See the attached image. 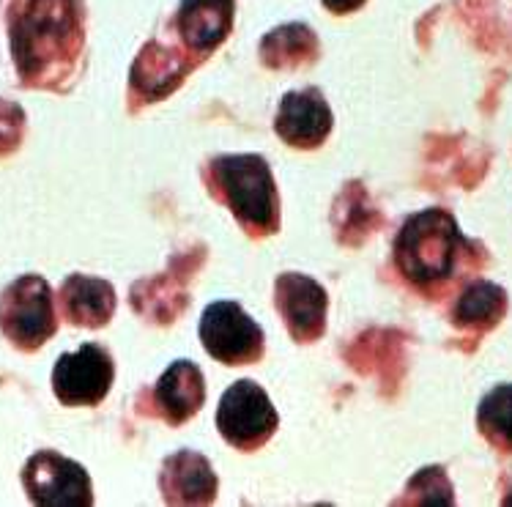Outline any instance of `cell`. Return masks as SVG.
Returning <instances> with one entry per match:
<instances>
[{
  "instance_id": "obj_1",
  "label": "cell",
  "mask_w": 512,
  "mask_h": 507,
  "mask_svg": "<svg viewBox=\"0 0 512 507\" xmlns=\"http://www.w3.org/2000/svg\"><path fill=\"white\" fill-rule=\"evenodd\" d=\"M11 50L25 83L50 85L69 72L83 47V14L77 0H14Z\"/></svg>"
},
{
  "instance_id": "obj_2",
  "label": "cell",
  "mask_w": 512,
  "mask_h": 507,
  "mask_svg": "<svg viewBox=\"0 0 512 507\" xmlns=\"http://www.w3.org/2000/svg\"><path fill=\"white\" fill-rule=\"evenodd\" d=\"M466 247V239L460 236L458 222L444 209H428L414 214L403 225V231L395 244L400 272L417 283L430 286L439 283L455 272L460 250Z\"/></svg>"
},
{
  "instance_id": "obj_3",
  "label": "cell",
  "mask_w": 512,
  "mask_h": 507,
  "mask_svg": "<svg viewBox=\"0 0 512 507\" xmlns=\"http://www.w3.org/2000/svg\"><path fill=\"white\" fill-rule=\"evenodd\" d=\"M214 176L241 225L258 233H272L277 228V187L266 159L258 154L220 157Z\"/></svg>"
},
{
  "instance_id": "obj_4",
  "label": "cell",
  "mask_w": 512,
  "mask_h": 507,
  "mask_svg": "<svg viewBox=\"0 0 512 507\" xmlns=\"http://www.w3.org/2000/svg\"><path fill=\"white\" fill-rule=\"evenodd\" d=\"M0 329L20 349H39L55 332V307L50 286L28 275L11 283L0 296Z\"/></svg>"
},
{
  "instance_id": "obj_5",
  "label": "cell",
  "mask_w": 512,
  "mask_h": 507,
  "mask_svg": "<svg viewBox=\"0 0 512 507\" xmlns=\"http://www.w3.org/2000/svg\"><path fill=\"white\" fill-rule=\"evenodd\" d=\"M277 412L255 381H236L220 401L217 428L225 442L239 450H255L277 431Z\"/></svg>"
},
{
  "instance_id": "obj_6",
  "label": "cell",
  "mask_w": 512,
  "mask_h": 507,
  "mask_svg": "<svg viewBox=\"0 0 512 507\" xmlns=\"http://www.w3.org/2000/svg\"><path fill=\"white\" fill-rule=\"evenodd\" d=\"M203 349L225 365H247L263 354V329L236 302L206 307L200 321Z\"/></svg>"
},
{
  "instance_id": "obj_7",
  "label": "cell",
  "mask_w": 512,
  "mask_h": 507,
  "mask_svg": "<svg viewBox=\"0 0 512 507\" xmlns=\"http://www.w3.org/2000/svg\"><path fill=\"white\" fill-rule=\"evenodd\" d=\"M22 483L36 505L44 507H85L94 502L91 477L83 466L58 453H36L25 464Z\"/></svg>"
},
{
  "instance_id": "obj_8",
  "label": "cell",
  "mask_w": 512,
  "mask_h": 507,
  "mask_svg": "<svg viewBox=\"0 0 512 507\" xmlns=\"http://www.w3.org/2000/svg\"><path fill=\"white\" fill-rule=\"evenodd\" d=\"M113 360L102 346H80L63 354L53 370V390L66 406H94L113 387Z\"/></svg>"
},
{
  "instance_id": "obj_9",
  "label": "cell",
  "mask_w": 512,
  "mask_h": 507,
  "mask_svg": "<svg viewBox=\"0 0 512 507\" xmlns=\"http://www.w3.org/2000/svg\"><path fill=\"white\" fill-rule=\"evenodd\" d=\"M274 302L296 340L310 343L324 335L326 294L315 280L304 275H283L277 280Z\"/></svg>"
},
{
  "instance_id": "obj_10",
  "label": "cell",
  "mask_w": 512,
  "mask_h": 507,
  "mask_svg": "<svg viewBox=\"0 0 512 507\" xmlns=\"http://www.w3.org/2000/svg\"><path fill=\"white\" fill-rule=\"evenodd\" d=\"M332 129V110L318 91H291L277 110V135L296 148H315Z\"/></svg>"
},
{
  "instance_id": "obj_11",
  "label": "cell",
  "mask_w": 512,
  "mask_h": 507,
  "mask_svg": "<svg viewBox=\"0 0 512 507\" xmlns=\"http://www.w3.org/2000/svg\"><path fill=\"white\" fill-rule=\"evenodd\" d=\"M162 491L170 505H206L217 494V477L203 455L181 450L165 461Z\"/></svg>"
},
{
  "instance_id": "obj_12",
  "label": "cell",
  "mask_w": 512,
  "mask_h": 507,
  "mask_svg": "<svg viewBox=\"0 0 512 507\" xmlns=\"http://www.w3.org/2000/svg\"><path fill=\"white\" fill-rule=\"evenodd\" d=\"M157 406L168 423L178 425L195 417L206 401V384L198 365L187 360L173 362L157 384Z\"/></svg>"
},
{
  "instance_id": "obj_13",
  "label": "cell",
  "mask_w": 512,
  "mask_h": 507,
  "mask_svg": "<svg viewBox=\"0 0 512 507\" xmlns=\"http://www.w3.org/2000/svg\"><path fill=\"white\" fill-rule=\"evenodd\" d=\"M230 25H233V0H181L178 31L195 53H206L225 42Z\"/></svg>"
},
{
  "instance_id": "obj_14",
  "label": "cell",
  "mask_w": 512,
  "mask_h": 507,
  "mask_svg": "<svg viewBox=\"0 0 512 507\" xmlns=\"http://www.w3.org/2000/svg\"><path fill=\"white\" fill-rule=\"evenodd\" d=\"M63 310L74 324L83 327H102L110 321L115 310V291L105 280L74 275L63 283Z\"/></svg>"
},
{
  "instance_id": "obj_15",
  "label": "cell",
  "mask_w": 512,
  "mask_h": 507,
  "mask_svg": "<svg viewBox=\"0 0 512 507\" xmlns=\"http://www.w3.org/2000/svg\"><path fill=\"white\" fill-rule=\"evenodd\" d=\"M504 310H507L504 288L488 283V280H477L460 294L458 305H455V321L460 327L485 329L493 327L504 316Z\"/></svg>"
},
{
  "instance_id": "obj_16",
  "label": "cell",
  "mask_w": 512,
  "mask_h": 507,
  "mask_svg": "<svg viewBox=\"0 0 512 507\" xmlns=\"http://www.w3.org/2000/svg\"><path fill=\"white\" fill-rule=\"evenodd\" d=\"M477 423L485 439L510 453L512 450V384H499L480 403Z\"/></svg>"
},
{
  "instance_id": "obj_17",
  "label": "cell",
  "mask_w": 512,
  "mask_h": 507,
  "mask_svg": "<svg viewBox=\"0 0 512 507\" xmlns=\"http://www.w3.org/2000/svg\"><path fill=\"white\" fill-rule=\"evenodd\" d=\"M313 50V33H310V28H304V25H285L280 31L269 33L266 42H263V58H266V64L272 66L296 64L302 55L310 58Z\"/></svg>"
},
{
  "instance_id": "obj_18",
  "label": "cell",
  "mask_w": 512,
  "mask_h": 507,
  "mask_svg": "<svg viewBox=\"0 0 512 507\" xmlns=\"http://www.w3.org/2000/svg\"><path fill=\"white\" fill-rule=\"evenodd\" d=\"M365 0H324V6L329 11H335V14H351L362 6Z\"/></svg>"
}]
</instances>
